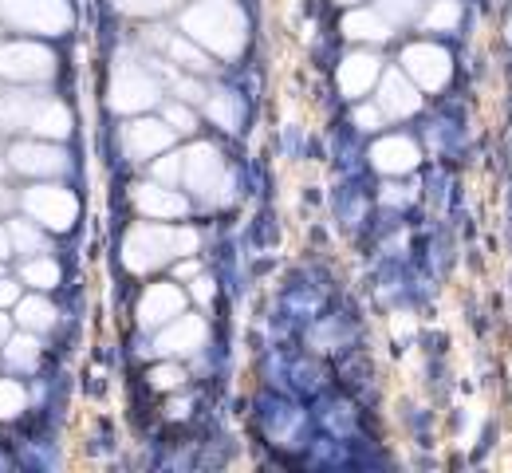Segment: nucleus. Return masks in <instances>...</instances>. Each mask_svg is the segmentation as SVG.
Segmentation results:
<instances>
[{"label":"nucleus","mask_w":512,"mask_h":473,"mask_svg":"<svg viewBox=\"0 0 512 473\" xmlns=\"http://www.w3.org/2000/svg\"><path fill=\"white\" fill-rule=\"evenodd\" d=\"M186 32L217 56H237L245 48V16L229 0H201L186 12Z\"/></svg>","instance_id":"nucleus-1"},{"label":"nucleus","mask_w":512,"mask_h":473,"mask_svg":"<svg viewBox=\"0 0 512 473\" xmlns=\"http://www.w3.org/2000/svg\"><path fill=\"white\" fill-rule=\"evenodd\" d=\"M0 127L4 131H32V135L44 138H67L71 111L56 99H44V95L8 91V95H0Z\"/></svg>","instance_id":"nucleus-2"},{"label":"nucleus","mask_w":512,"mask_h":473,"mask_svg":"<svg viewBox=\"0 0 512 473\" xmlns=\"http://www.w3.org/2000/svg\"><path fill=\"white\" fill-rule=\"evenodd\" d=\"M197 249L193 229H166V225H134L123 241V261L130 272H150L166 265L170 257H186Z\"/></svg>","instance_id":"nucleus-3"},{"label":"nucleus","mask_w":512,"mask_h":473,"mask_svg":"<svg viewBox=\"0 0 512 473\" xmlns=\"http://www.w3.org/2000/svg\"><path fill=\"white\" fill-rule=\"evenodd\" d=\"M0 20L16 32H40V36H64L71 28V4L67 0H0Z\"/></svg>","instance_id":"nucleus-4"},{"label":"nucleus","mask_w":512,"mask_h":473,"mask_svg":"<svg viewBox=\"0 0 512 473\" xmlns=\"http://www.w3.org/2000/svg\"><path fill=\"white\" fill-rule=\"evenodd\" d=\"M182 178L205 202H229L233 198V178H229V170L213 146H193L190 154H182Z\"/></svg>","instance_id":"nucleus-5"},{"label":"nucleus","mask_w":512,"mask_h":473,"mask_svg":"<svg viewBox=\"0 0 512 473\" xmlns=\"http://www.w3.org/2000/svg\"><path fill=\"white\" fill-rule=\"evenodd\" d=\"M24 213H28L40 229L64 233V229L75 225L79 205H75V194L64 190V186H32V190H24Z\"/></svg>","instance_id":"nucleus-6"},{"label":"nucleus","mask_w":512,"mask_h":473,"mask_svg":"<svg viewBox=\"0 0 512 473\" xmlns=\"http://www.w3.org/2000/svg\"><path fill=\"white\" fill-rule=\"evenodd\" d=\"M0 75L12 79V83H44L56 75V56L40 44H4L0 48Z\"/></svg>","instance_id":"nucleus-7"},{"label":"nucleus","mask_w":512,"mask_h":473,"mask_svg":"<svg viewBox=\"0 0 512 473\" xmlns=\"http://www.w3.org/2000/svg\"><path fill=\"white\" fill-rule=\"evenodd\" d=\"M158 99V83L150 79V71L138 64H119L111 75V107L115 111H146Z\"/></svg>","instance_id":"nucleus-8"},{"label":"nucleus","mask_w":512,"mask_h":473,"mask_svg":"<svg viewBox=\"0 0 512 473\" xmlns=\"http://www.w3.org/2000/svg\"><path fill=\"white\" fill-rule=\"evenodd\" d=\"M8 162H12V170L32 174V178H52V174L67 170V154L52 142H16L8 150Z\"/></svg>","instance_id":"nucleus-9"},{"label":"nucleus","mask_w":512,"mask_h":473,"mask_svg":"<svg viewBox=\"0 0 512 473\" xmlns=\"http://www.w3.org/2000/svg\"><path fill=\"white\" fill-rule=\"evenodd\" d=\"M170 142H174V131H170V123L138 119V123L123 127V150H127L134 162H146V158L162 154V150H166Z\"/></svg>","instance_id":"nucleus-10"},{"label":"nucleus","mask_w":512,"mask_h":473,"mask_svg":"<svg viewBox=\"0 0 512 473\" xmlns=\"http://www.w3.org/2000/svg\"><path fill=\"white\" fill-rule=\"evenodd\" d=\"M182 308H186V296H182L178 284H150V292H146L142 304H138V320H142L146 328H158V324H166V320H178Z\"/></svg>","instance_id":"nucleus-11"},{"label":"nucleus","mask_w":512,"mask_h":473,"mask_svg":"<svg viewBox=\"0 0 512 473\" xmlns=\"http://www.w3.org/2000/svg\"><path fill=\"white\" fill-rule=\"evenodd\" d=\"M201 343H205V324H201L197 316H182L178 324H170V328L158 336L154 351H158V355H193Z\"/></svg>","instance_id":"nucleus-12"},{"label":"nucleus","mask_w":512,"mask_h":473,"mask_svg":"<svg viewBox=\"0 0 512 473\" xmlns=\"http://www.w3.org/2000/svg\"><path fill=\"white\" fill-rule=\"evenodd\" d=\"M134 205L150 221H166V217H182L186 213V198L166 190V186H134Z\"/></svg>","instance_id":"nucleus-13"},{"label":"nucleus","mask_w":512,"mask_h":473,"mask_svg":"<svg viewBox=\"0 0 512 473\" xmlns=\"http://www.w3.org/2000/svg\"><path fill=\"white\" fill-rule=\"evenodd\" d=\"M406 68L414 71L426 87H438V83H446V75H449V56L442 52V48L418 44V48L406 52Z\"/></svg>","instance_id":"nucleus-14"},{"label":"nucleus","mask_w":512,"mask_h":473,"mask_svg":"<svg viewBox=\"0 0 512 473\" xmlns=\"http://www.w3.org/2000/svg\"><path fill=\"white\" fill-rule=\"evenodd\" d=\"M16 320L24 332H52L56 328V308L44 296H20L16 300Z\"/></svg>","instance_id":"nucleus-15"},{"label":"nucleus","mask_w":512,"mask_h":473,"mask_svg":"<svg viewBox=\"0 0 512 473\" xmlns=\"http://www.w3.org/2000/svg\"><path fill=\"white\" fill-rule=\"evenodd\" d=\"M375 71H379V60L375 56H351L343 71H339V87L347 95H363L371 83H375Z\"/></svg>","instance_id":"nucleus-16"},{"label":"nucleus","mask_w":512,"mask_h":473,"mask_svg":"<svg viewBox=\"0 0 512 473\" xmlns=\"http://www.w3.org/2000/svg\"><path fill=\"white\" fill-rule=\"evenodd\" d=\"M414 162H418V150L402 138H386L375 146V166H383V170H410Z\"/></svg>","instance_id":"nucleus-17"},{"label":"nucleus","mask_w":512,"mask_h":473,"mask_svg":"<svg viewBox=\"0 0 512 473\" xmlns=\"http://www.w3.org/2000/svg\"><path fill=\"white\" fill-rule=\"evenodd\" d=\"M8 245H12V253H28V257H36V253H44V233H40V225L36 221H8Z\"/></svg>","instance_id":"nucleus-18"},{"label":"nucleus","mask_w":512,"mask_h":473,"mask_svg":"<svg viewBox=\"0 0 512 473\" xmlns=\"http://www.w3.org/2000/svg\"><path fill=\"white\" fill-rule=\"evenodd\" d=\"M4 359H8L16 371H32V367L40 363V343H36V336L28 332V336L4 339Z\"/></svg>","instance_id":"nucleus-19"},{"label":"nucleus","mask_w":512,"mask_h":473,"mask_svg":"<svg viewBox=\"0 0 512 473\" xmlns=\"http://www.w3.org/2000/svg\"><path fill=\"white\" fill-rule=\"evenodd\" d=\"M20 280L32 284V288H56V284H60V265H56L52 257H40V253H36V257L24 261Z\"/></svg>","instance_id":"nucleus-20"},{"label":"nucleus","mask_w":512,"mask_h":473,"mask_svg":"<svg viewBox=\"0 0 512 473\" xmlns=\"http://www.w3.org/2000/svg\"><path fill=\"white\" fill-rule=\"evenodd\" d=\"M383 107L390 111V115H410L414 107H418V95L402 83V75H390L383 87Z\"/></svg>","instance_id":"nucleus-21"},{"label":"nucleus","mask_w":512,"mask_h":473,"mask_svg":"<svg viewBox=\"0 0 512 473\" xmlns=\"http://www.w3.org/2000/svg\"><path fill=\"white\" fill-rule=\"evenodd\" d=\"M209 119H217L225 131H233L237 119H241V99H237L233 91H217V95H209Z\"/></svg>","instance_id":"nucleus-22"},{"label":"nucleus","mask_w":512,"mask_h":473,"mask_svg":"<svg viewBox=\"0 0 512 473\" xmlns=\"http://www.w3.org/2000/svg\"><path fill=\"white\" fill-rule=\"evenodd\" d=\"M347 36H359V40H383L390 36L383 24V16H375V12H355V16H347Z\"/></svg>","instance_id":"nucleus-23"},{"label":"nucleus","mask_w":512,"mask_h":473,"mask_svg":"<svg viewBox=\"0 0 512 473\" xmlns=\"http://www.w3.org/2000/svg\"><path fill=\"white\" fill-rule=\"evenodd\" d=\"M24 406H28L24 387H20L16 379H0V422H4V418H16Z\"/></svg>","instance_id":"nucleus-24"},{"label":"nucleus","mask_w":512,"mask_h":473,"mask_svg":"<svg viewBox=\"0 0 512 473\" xmlns=\"http://www.w3.org/2000/svg\"><path fill=\"white\" fill-rule=\"evenodd\" d=\"M170 56L178 60V64H186V68H193V71H205L209 68V60L193 48V44H186V40H170Z\"/></svg>","instance_id":"nucleus-25"},{"label":"nucleus","mask_w":512,"mask_h":473,"mask_svg":"<svg viewBox=\"0 0 512 473\" xmlns=\"http://www.w3.org/2000/svg\"><path fill=\"white\" fill-rule=\"evenodd\" d=\"M119 12H130V16H158L170 8V0H115Z\"/></svg>","instance_id":"nucleus-26"},{"label":"nucleus","mask_w":512,"mask_h":473,"mask_svg":"<svg viewBox=\"0 0 512 473\" xmlns=\"http://www.w3.org/2000/svg\"><path fill=\"white\" fill-rule=\"evenodd\" d=\"M154 174H158V182H182V154L162 158V162L154 166Z\"/></svg>","instance_id":"nucleus-27"},{"label":"nucleus","mask_w":512,"mask_h":473,"mask_svg":"<svg viewBox=\"0 0 512 473\" xmlns=\"http://www.w3.org/2000/svg\"><path fill=\"white\" fill-rule=\"evenodd\" d=\"M186 375H182V367H158L154 375H150V383L158 387V391H170V387H178Z\"/></svg>","instance_id":"nucleus-28"},{"label":"nucleus","mask_w":512,"mask_h":473,"mask_svg":"<svg viewBox=\"0 0 512 473\" xmlns=\"http://www.w3.org/2000/svg\"><path fill=\"white\" fill-rule=\"evenodd\" d=\"M166 123H170V131H193V115L186 107H170L166 111Z\"/></svg>","instance_id":"nucleus-29"},{"label":"nucleus","mask_w":512,"mask_h":473,"mask_svg":"<svg viewBox=\"0 0 512 473\" xmlns=\"http://www.w3.org/2000/svg\"><path fill=\"white\" fill-rule=\"evenodd\" d=\"M16 300H20V284H16V280H4V276H0V308H12Z\"/></svg>","instance_id":"nucleus-30"},{"label":"nucleus","mask_w":512,"mask_h":473,"mask_svg":"<svg viewBox=\"0 0 512 473\" xmlns=\"http://www.w3.org/2000/svg\"><path fill=\"white\" fill-rule=\"evenodd\" d=\"M453 16H457V4H442L438 12H430V16H426V24H430V28H438V24H453Z\"/></svg>","instance_id":"nucleus-31"},{"label":"nucleus","mask_w":512,"mask_h":473,"mask_svg":"<svg viewBox=\"0 0 512 473\" xmlns=\"http://www.w3.org/2000/svg\"><path fill=\"white\" fill-rule=\"evenodd\" d=\"M383 8L390 16H410V12H414V0H386Z\"/></svg>","instance_id":"nucleus-32"},{"label":"nucleus","mask_w":512,"mask_h":473,"mask_svg":"<svg viewBox=\"0 0 512 473\" xmlns=\"http://www.w3.org/2000/svg\"><path fill=\"white\" fill-rule=\"evenodd\" d=\"M12 253V245H8V229H0V261Z\"/></svg>","instance_id":"nucleus-33"},{"label":"nucleus","mask_w":512,"mask_h":473,"mask_svg":"<svg viewBox=\"0 0 512 473\" xmlns=\"http://www.w3.org/2000/svg\"><path fill=\"white\" fill-rule=\"evenodd\" d=\"M4 339H8V316H0V347H4Z\"/></svg>","instance_id":"nucleus-34"},{"label":"nucleus","mask_w":512,"mask_h":473,"mask_svg":"<svg viewBox=\"0 0 512 473\" xmlns=\"http://www.w3.org/2000/svg\"><path fill=\"white\" fill-rule=\"evenodd\" d=\"M178 276H197V265H178Z\"/></svg>","instance_id":"nucleus-35"},{"label":"nucleus","mask_w":512,"mask_h":473,"mask_svg":"<svg viewBox=\"0 0 512 473\" xmlns=\"http://www.w3.org/2000/svg\"><path fill=\"white\" fill-rule=\"evenodd\" d=\"M0 202H4V194H0Z\"/></svg>","instance_id":"nucleus-36"}]
</instances>
